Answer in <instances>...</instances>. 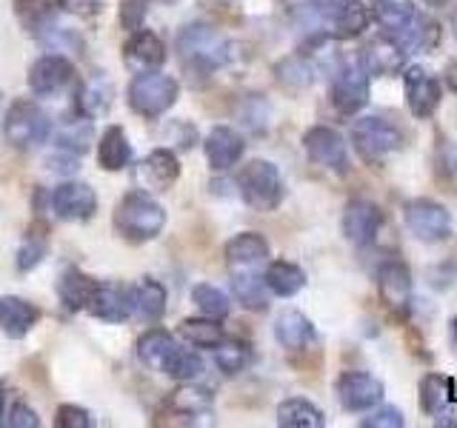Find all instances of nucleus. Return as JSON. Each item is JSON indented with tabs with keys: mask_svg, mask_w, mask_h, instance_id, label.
<instances>
[{
	"mask_svg": "<svg viewBox=\"0 0 457 428\" xmlns=\"http://www.w3.org/2000/svg\"><path fill=\"white\" fill-rule=\"evenodd\" d=\"M57 428H89L92 420L80 406H61L57 408V417H54Z\"/></svg>",
	"mask_w": 457,
	"mask_h": 428,
	"instance_id": "a18cd8bd",
	"label": "nucleus"
},
{
	"mask_svg": "<svg viewBox=\"0 0 457 428\" xmlns=\"http://www.w3.org/2000/svg\"><path fill=\"white\" fill-rule=\"evenodd\" d=\"M452 32H454V40H457V12L452 14Z\"/></svg>",
	"mask_w": 457,
	"mask_h": 428,
	"instance_id": "5fc2aeb1",
	"label": "nucleus"
},
{
	"mask_svg": "<svg viewBox=\"0 0 457 428\" xmlns=\"http://www.w3.org/2000/svg\"><path fill=\"white\" fill-rule=\"evenodd\" d=\"M78 106H80V111L86 114V118H100V114H106L109 106H112V83L104 80V78H92L80 89Z\"/></svg>",
	"mask_w": 457,
	"mask_h": 428,
	"instance_id": "f704fd0d",
	"label": "nucleus"
},
{
	"mask_svg": "<svg viewBox=\"0 0 457 428\" xmlns=\"http://www.w3.org/2000/svg\"><path fill=\"white\" fill-rule=\"evenodd\" d=\"M232 289H235V297L246 309H254V311L266 309V280H263V275H257L254 268L235 271Z\"/></svg>",
	"mask_w": 457,
	"mask_h": 428,
	"instance_id": "7c9ffc66",
	"label": "nucleus"
},
{
	"mask_svg": "<svg viewBox=\"0 0 457 428\" xmlns=\"http://www.w3.org/2000/svg\"><path fill=\"white\" fill-rule=\"evenodd\" d=\"M426 6H432V9H440V6H446V4H452V0H423Z\"/></svg>",
	"mask_w": 457,
	"mask_h": 428,
	"instance_id": "3c124183",
	"label": "nucleus"
},
{
	"mask_svg": "<svg viewBox=\"0 0 457 428\" xmlns=\"http://www.w3.org/2000/svg\"><path fill=\"white\" fill-rule=\"evenodd\" d=\"M214 406V397L204 385H180V389L171 394V408L186 417H200V414H209Z\"/></svg>",
	"mask_w": 457,
	"mask_h": 428,
	"instance_id": "473e14b6",
	"label": "nucleus"
},
{
	"mask_svg": "<svg viewBox=\"0 0 457 428\" xmlns=\"http://www.w3.org/2000/svg\"><path fill=\"white\" fill-rule=\"evenodd\" d=\"M357 57H361V63L366 66L371 78H389V75H397V71H403V66H406L403 49L395 46L386 35L369 40L366 46L357 52Z\"/></svg>",
	"mask_w": 457,
	"mask_h": 428,
	"instance_id": "aec40b11",
	"label": "nucleus"
},
{
	"mask_svg": "<svg viewBox=\"0 0 457 428\" xmlns=\"http://www.w3.org/2000/svg\"><path fill=\"white\" fill-rule=\"evenodd\" d=\"M57 9L78 14V18H89V14L100 12V0H57Z\"/></svg>",
	"mask_w": 457,
	"mask_h": 428,
	"instance_id": "de8ad7c7",
	"label": "nucleus"
},
{
	"mask_svg": "<svg viewBox=\"0 0 457 428\" xmlns=\"http://www.w3.org/2000/svg\"><path fill=\"white\" fill-rule=\"evenodd\" d=\"M369 14L406 57L432 52L443 37L440 23L414 0H369Z\"/></svg>",
	"mask_w": 457,
	"mask_h": 428,
	"instance_id": "f257e3e1",
	"label": "nucleus"
},
{
	"mask_svg": "<svg viewBox=\"0 0 457 428\" xmlns=\"http://www.w3.org/2000/svg\"><path fill=\"white\" fill-rule=\"evenodd\" d=\"M214 363L223 371V374H240L243 368L252 363V349L249 342L240 340H220L214 346Z\"/></svg>",
	"mask_w": 457,
	"mask_h": 428,
	"instance_id": "c9c22d12",
	"label": "nucleus"
},
{
	"mask_svg": "<svg viewBox=\"0 0 457 428\" xmlns=\"http://www.w3.org/2000/svg\"><path fill=\"white\" fill-rule=\"evenodd\" d=\"M71 78H75V69H71V63L63 54H46V57H40V61H35L32 69H29V89H32L37 97H49V95H57L61 89H66Z\"/></svg>",
	"mask_w": 457,
	"mask_h": 428,
	"instance_id": "a211bd4d",
	"label": "nucleus"
},
{
	"mask_svg": "<svg viewBox=\"0 0 457 428\" xmlns=\"http://www.w3.org/2000/svg\"><path fill=\"white\" fill-rule=\"evenodd\" d=\"M171 349H175V340H171V334L163 332V328H152V332H146L137 340V360L146 368L163 371V363H166V357H169Z\"/></svg>",
	"mask_w": 457,
	"mask_h": 428,
	"instance_id": "c85d7f7f",
	"label": "nucleus"
},
{
	"mask_svg": "<svg viewBox=\"0 0 457 428\" xmlns=\"http://www.w3.org/2000/svg\"><path fill=\"white\" fill-rule=\"evenodd\" d=\"M123 61L129 69H135L137 75L140 71H154V69H161L166 61V46L154 32H140L137 29V32L126 40Z\"/></svg>",
	"mask_w": 457,
	"mask_h": 428,
	"instance_id": "412c9836",
	"label": "nucleus"
},
{
	"mask_svg": "<svg viewBox=\"0 0 457 428\" xmlns=\"http://www.w3.org/2000/svg\"><path fill=\"white\" fill-rule=\"evenodd\" d=\"M383 223H386V214L378 203H371V200H352V203H346V209H343L340 228H343V237H346L352 246L366 249L378 240Z\"/></svg>",
	"mask_w": 457,
	"mask_h": 428,
	"instance_id": "f8f14e48",
	"label": "nucleus"
},
{
	"mask_svg": "<svg viewBox=\"0 0 457 428\" xmlns=\"http://www.w3.org/2000/svg\"><path fill=\"white\" fill-rule=\"evenodd\" d=\"M89 137H92V128L89 123H71L66 126L61 135H57V149L61 152H69L71 157H80L86 154V149H89Z\"/></svg>",
	"mask_w": 457,
	"mask_h": 428,
	"instance_id": "a19ab883",
	"label": "nucleus"
},
{
	"mask_svg": "<svg viewBox=\"0 0 457 428\" xmlns=\"http://www.w3.org/2000/svg\"><path fill=\"white\" fill-rule=\"evenodd\" d=\"M92 289H95V280H89L78 268H69L61 277V283H57V294H61L66 309H71V311L86 309V303H89V297H92Z\"/></svg>",
	"mask_w": 457,
	"mask_h": 428,
	"instance_id": "2f4dec72",
	"label": "nucleus"
},
{
	"mask_svg": "<svg viewBox=\"0 0 457 428\" xmlns=\"http://www.w3.org/2000/svg\"><path fill=\"white\" fill-rule=\"evenodd\" d=\"M137 185L143 192H166L171 185L178 183L180 177V163L175 152L169 149H154L152 154H146L143 160L137 163Z\"/></svg>",
	"mask_w": 457,
	"mask_h": 428,
	"instance_id": "dca6fc26",
	"label": "nucleus"
},
{
	"mask_svg": "<svg viewBox=\"0 0 457 428\" xmlns=\"http://www.w3.org/2000/svg\"><path fill=\"white\" fill-rule=\"evenodd\" d=\"M275 337L286 351H303L314 342V325L303 311L286 309L275 320Z\"/></svg>",
	"mask_w": 457,
	"mask_h": 428,
	"instance_id": "5701e85b",
	"label": "nucleus"
},
{
	"mask_svg": "<svg viewBox=\"0 0 457 428\" xmlns=\"http://www.w3.org/2000/svg\"><path fill=\"white\" fill-rule=\"evenodd\" d=\"M14 12H18V18L26 29L43 32L54 18L57 0H18V4H14Z\"/></svg>",
	"mask_w": 457,
	"mask_h": 428,
	"instance_id": "e433bc0d",
	"label": "nucleus"
},
{
	"mask_svg": "<svg viewBox=\"0 0 457 428\" xmlns=\"http://www.w3.org/2000/svg\"><path fill=\"white\" fill-rule=\"evenodd\" d=\"M378 292L386 309L406 317L411 311V297H414V280L409 266L403 260H386L378 268Z\"/></svg>",
	"mask_w": 457,
	"mask_h": 428,
	"instance_id": "4468645a",
	"label": "nucleus"
},
{
	"mask_svg": "<svg viewBox=\"0 0 457 428\" xmlns=\"http://www.w3.org/2000/svg\"><path fill=\"white\" fill-rule=\"evenodd\" d=\"M180 86L175 78L157 75V71H140V75L129 86V106H132L140 118H161L163 111L175 106Z\"/></svg>",
	"mask_w": 457,
	"mask_h": 428,
	"instance_id": "6e6552de",
	"label": "nucleus"
},
{
	"mask_svg": "<svg viewBox=\"0 0 457 428\" xmlns=\"http://www.w3.org/2000/svg\"><path fill=\"white\" fill-rule=\"evenodd\" d=\"M403 223L414 240L435 246V243H446L454 232L452 211L437 203L432 197H414L403 206Z\"/></svg>",
	"mask_w": 457,
	"mask_h": 428,
	"instance_id": "0eeeda50",
	"label": "nucleus"
},
{
	"mask_svg": "<svg viewBox=\"0 0 457 428\" xmlns=\"http://www.w3.org/2000/svg\"><path fill=\"white\" fill-rule=\"evenodd\" d=\"M328 71H332V89H328L332 106L340 114H357L369 103V86H371V75L361 63V57L357 54L337 57Z\"/></svg>",
	"mask_w": 457,
	"mask_h": 428,
	"instance_id": "39448f33",
	"label": "nucleus"
},
{
	"mask_svg": "<svg viewBox=\"0 0 457 428\" xmlns=\"http://www.w3.org/2000/svg\"><path fill=\"white\" fill-rule=\"evenodd\" d=\"M97 157H100V166L109 169V171H120L129 157H132V146H129V137L120 126H109L106 135L100 137V149H97Z\"/></svg>",
	"mask_w": 457,
	"mask_h": 428,
	"instance_id": "cd10ccee",
	"label": "nucleus"
},
{
	"mask_svg": "<svg viewBox=\"0 0 457 428\" xmlns=\"http://www.w3.org/2000/svg\"><path fill=\"white\" fill-rule=\"evenodd\" d=\"M243 149H246V143H243V137L228 126H214L206 137V160L218 171L237 166L243 157Z\"/></svg>",
	"mask_w": 457,
	"mask_h": 428,
	"instance_id": "4be33fe9",
	"label": "nucleus"
},
{
	"mask_svg": "<svg viewBox=\"0 0 457 428\" xmlns=\"http://www.w3.org/2000/svg\"><path fill=\"white\" fill-rule=\"evenodd\" d=\"M163 371L169 377H175V380H195L204 374V360L195 354V351H186V349H171L169 357H166V363H163Z\"/></svg>",
	"mask_w": 457,
	"mask_h": 428,
	"instance_id": "4c0bfd02",
	"label": "nucleus"
},
{
	"mask_svg": "<svg viewBox=\"0 0 457 428\" xmlns=\"http://www.w3.org/2000/svg\"><path fill=\"white\" fill-rule=\"evenodd\" d=\"M180 334L197 349H214L223 340V325L218 323V317H189L183 320Z\"/></svg>",
	"mask_w": 457,
	"mask_h": 428,
	"instance_id": "72a5a7b5",
	"label": "nucleus"
},
{
	"mask_svg": "<svg viewBox=\"0 0 457 428\" xmlns=\"http://www.w3.org/2000/svg\"><path fill=\"white\" fill-rule=\"evenodd\" d=\"M278 78L283 83H289V86H309L314 80V63L309 61V57L303 54H292V57H286V61L278 66Z\"/></svg>",
	"mask_w": 457,
	"mask_h": 428,
	"instance_id": "ea45409f",
	"label": "nucleus"
},
{
	"mask_svg": "<svg viewBox=\"0 0 457 428\" xmlns=\"http://www.w3.org/2000/svg\"><path fill=\"white\" fill-rule=\"evenodd\" d=\"M443 78H446V86L457 95V61H449V66L443 69Z\"/></svg>",
	"mask_w": 457,
	"mask_h": 428,
	"instance_id": "8fccbe9b",
	"label": "nucleus"
},
{
	"mask_svg": "<svg viewBox=\"0 0 457 428\" xmlns=\"http://www.w3.org/2000/svg\"><path fill=\"white\" fill-rule=\"evenodd\" d=\"M37 317H40V311L29 303V300L0 297V328H4L9 337H14V340L26 337L35 328Z\"/></svg>",
	"mask_w": 457,
	"mask_h": 428,
	"instance_id": "393cba45",
	"label": "nucleus"
},
{
	"mask_svg": "<svg viewBox=\"0 0 457 428\" xmlns=\"http://www.w3.org/2000/svg\"><path fill=\"white\" fill-rule=\"evenodd\" d=\"M237 185H240V197L254 211H275L286 197V183L280 177V169L269 160H252L243 166Z\"/></svg>",
	"mask_w": 457,
	"mask_h": 428,
	"instance_id": "423d86ee",
	"label": "nucleus"
},
{
	"mask_svg": "<svg viewBox=\"0 0 457 428\" xmlns=\"http://www.w3.org/2000/svg\"><path fill=\"white\" fill-rule=\"evenodd\" d=\"M403 95H406V106L418 120L435 118V111L440 109L443 100V86L435 71H428L423 66H403Z\"/></svg>",
	"mask_w": 457,
	"mask_h": 428,
	"instance_id": "9d476101",
	"label": "nucleus"
},
{
	"mask_svg": "<svg viewBox=\"0 0 457 428\" xmlns=\"http://www.w3.org/2000/svg\"><path fill=\"white\" fill-rule=\"evenodd\" d=\"M223 251H226V263L232 266V271L257 268L261 263H266L269 243L257 232H243V235H235L232 240H228Z\"/></svg>",
	"mask_w": 457,
	"mask_h": 428,
	"instance_id": "b1692460",
	"label": "nucleus"
},
{
	"mask_svg": "<svg viewBox=\"0 0 457 428\" xmlns=\"http://www.w3.org/2000/svg\"><path fill=\"white\" fill-rule=\"evenodd\" d=\"M454 383L443 374H426L420 380V408L437 425H457L454 417Z\"/></svg>",
	"mask_w": 457,
	"mask_h": 428,
	"instance_id": "2eb2a0df",
	"label": "nucleus"
},
{
	"mask_svg": "<svg viewBox=\"0 0 457 428\" xmlns=\"http://www.w3.org/2000/svg\"><path fill=\"white\" fill-rule=\"evenodd\" d=\"M178 52L183 63L195 71H214L226 66L228 61V40L218 32L214 26L206 23H192L186 26L178 37Z\"/></svg>",
	"mask_w": 457,
	"mask_h": 428,
	"instance_id": "20e7f679",
	"label": "nucleus"
},
{
	"mask_svg": "<svg viewBox=\"0 0 457 428\" xmlns=\"http://www.w3.org/2000/svg\"><path fill=\"white\" fill-rule=\"evenodd\" d=\"M166 226V211L161 203H154L149 194H126L120 200L118 211H114V228L129 243H146L154 240Z\"/></svg>",
	"mask_w": 457,
	"mask_h": 428,
	"instance_id": "7ed1b4c3",
	"label": "nucleus"
},
{
	"mask_svg": "<svg viewBox=\"0 0 457 428\" xmlns=\"http://www.w3.org/2000/svg\"><path fill=\"white\" fill-rule=\"evenodd\" d=\"M335 389H337L340 406L352 414H366L369 408H375L386 394L383 383L375 374H369V371H343Z\"/></svg>",
	"mask_w": 457,
	"mask_h": 428,
	"instance_id": "ddd939ff",
	"label": "nucleus"
},
{
	"mask_svg": "<svg viewBox=\"0 0 457 428\" xmlns=\"http://www.w3.org/2000/svg\"><path fill=\"white\" fill-rule=\"evenodd\" d=\"M146 12H149V0H123L120 23L126 29H132V32H137V29L143 26V21H146Z\"/></svg>",
	"mask_w": 457,
	"mask_h": 428,
	"instance_id": "c03bdc74",
	"label": "nucleus"
},
{
	"mask_svg": "<svg viewBox=\"0 0 457 428\" xmlns=\"http://www.w3.org/2000/svg\"><path fill=\"white\" fill-rule=\"evenodd\" d=\"M266 289L271 294H278V297H295L300 289L306 285V275H303V268L289 263V260H275V263H269L266 268Z\"/></svg>",
	"mask_w": 457,
	"mask_h": 428,
	"instance_id": "bb28decb",
	"label": "nucleus"
},
{
	"mask_svg": "<svg viewBox=\"0 0 457 428\" xmlns=\"http://www.w3.org/2000/svg\"><path fill=\"white\" fill-rule=\"evenodd\" d=\"M363 428H403L406 425V417H403V411L395 408V406H375V408H369V414L361 420Z\"/></svg>",
	"mask_w": 457,
	"mask_h": 428,
	"instance_id": "79ce46f5",
	"label": "nucleus"
},
{
	"mask_svg": "<svg viewBox=\"0 0 457 428\" xmlns=\"http://www.w3.org/2000/svg\"><path fill=\"white\" fill-rule=\"evenodd\" d=\"M283 4L295 12V18H300V14H309V12H314L318 6H323L326 0H283Z\"/></svg>",
	"mask_w": 457,
	"mask_h": 428,
	"instance_id": "09e8293b",
	"label": "nucleus"
},
{
	"mask_svg": "<svg viewBox=\"0 0 457 428\" xmlns=\"http://www.w3.org/2000/svg\"><path fill=\"white\" fill-rule=\"evenodd\" d=\"M278 425L283 428H323L326 414L303 397H289L278 406Z\"/></svg>",
	"mask_w": 457,
	"mask_h": 428,
	"instance_id": "a878e982",
	"label": "nucleus"
},
{
	"mask_svg": "<svg viewBox=\"0 0 457 428\" xmlns=\"http://www.w3.org/2000/svg\"><path fill=\"white\" fill-rule=\"evenodd\" d=\"M4 403H6V394H4V385H0V414H4Z\"/></svg>",
	"mask_w": 457,
	"mask_h": 428,
	"instance_id": "864d4df0",
	"label": "nucleus"
},
{
	"mask_svg": "<svg viewBox=\"0 0 457 428\" xmlns=\"http://www.w3.org/2000/svg\"><path fill=\"white\" fill-rule=\"evenodd\" d=\"M352 143H354L357 154H361L366 163L380 166L386 160H392L397 152H403L406 132L389 118H380V114H366V118L354 120Z\"/></svg>",
	"mask_w": 457,
	"mask_h": 428,
	"instance_id": "f03ea898",
	"label": "nucleus"
},
{
	"mask_svg": "<svg viewBox=\"0 0 457 428\" xmlns=\"http://www.w3.org/2000/svg\"><path fill=\"white\" fill-rule=\"evenodd\" d=\"M452 342H454V349H457V317H452Z\"/></svg>",
	"mask_w": 457,
	"mask_h": 428,
	"instance_id": "603ef678",
	"label": "nucleus"
},
{
	"mask_svg": "<svg viewBox=\"0 0 457 428\" xmlns=\"http://www.w3.org/2000/svg\"><path fill=\"white\" fill-rule=\"evenodd\" d=\"M135 311L146 323H157L166 311V289L157 280H143L137 289L132 292Z\"/></svg>",
	"mask_w": 457,
	"mask_h": 428,
	"instance_id": "c756f323",
	"label": "nucleus"
},
{
	"mask_svg": "<svg viewBox=\"0 0 457 428\" xmlns=\"http://www.w3.org/2000/svg\"><path fill=\"white\" fill-rule=\"evenodd\" d=\"M192 300L197 303V309L206 314V317H218V320L226 317L228 309H232V303H228V297L218 289V285H209V283L195 285Z\"/></svg>",
	"mask_w": 457,
	"mask_h": 428,
	"instance_id": "58836bf2",
	"label": "nucleus"
},
{
	"mask_svg": "<svg viewBox=\"0 0 457 428\" xmlns=\"http://www.w3.org/2000/svg\"><path fill=\"white\" fill-rule=\"evenodd\" d=\"M52 209L61 220H89L97 209V194L86 183H61L52 194Z\"/></svg>",
	"mask_w": 457,
	"mask_h": 428,
	"instance_id": "6ab92c4d",
	"label": "nucleus"
},
{
	"mask_svg": "<svg viewBox=\"0 0 457 428\" xmlns=\"http://www.w3.org/2000/svg\"><path fill=\"white\" fill-rule=\"evenodd\" d=\"M97 320H106V323H123L129 314L135 309V300L132 292L126 289L120 283H95L89 303H86Z\"/></svg>",
	"mask_w": 457,
	"mask_h": 428,
	"instance_id": "f3484780",
	"label": "nucleus"
},
{
	"mask_svg": "<svg viewBox=\"0 0 457 428\" xmlns=\"http://www.w3.org/2000/svg\"><path fill=\"white\" fill-rule=\"evenodd\" d=\"M6 425H12V428H37L40 425V417H37V411H32L26 403H14L9 408Z\"/></svg>",
	"mask_w": 457,
	"mask_h": 428,
	"instance_id": "49530a36",
	"label": "nucleus"
},
{
	"mask_svg": "<svg viewBox=\"0 0 457 428\" xmlns=\"http://www.w3.org/2000/svg\"><path fill=\"white\" fill-rule=\"evenodd\" d=\"M303 149L312 163H318L328 171L346 175L349 171V146L343 135L332 126H312L303 135Z\"/></svg>",
	"mask_w": 457,
	"mask_h": 428,
	"instance_id": "9b49d317",
	"label": "nucleus"
},
{
	"mask_svg": "<svg viewBox=\"0 0 457 428\" xmlns=\"http://www.w3.org/2000/svg\"><path fill=\"white\" fill-rule=\"evenodd\" d=\"M4 135L12 146L32 149L49 137V118L32 100H18L4 120Z\"/></svg>",
	"mask_w": 457,
	"mask_h": 428,
	"instance_id": "1a4fd4ad",
	"label": "nucleus"
},
{
	"mask_svg": "<svg viewBox=\"0 0 457 428\" xmlns=\"http://www.w3.org/2000/svg\"><path fill=\"white\" fill-rule=\"evenodd\" d=\"M43 254H46V240L37 235H29L18 249V268L21 271L35 268L43 260Z\"/></svg>",
	"mask_w": 457,
	"mask_h": 428,
	"instance_id": "37998d69",
	"label": "nucleus"
}]
</instances>
